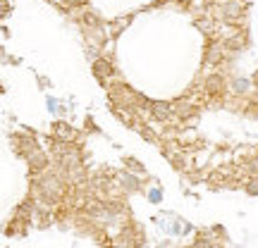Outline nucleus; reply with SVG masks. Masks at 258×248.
Returning a JSON list of instances; mask_svg holds the SVG:
<instances>
[]
</instances>
